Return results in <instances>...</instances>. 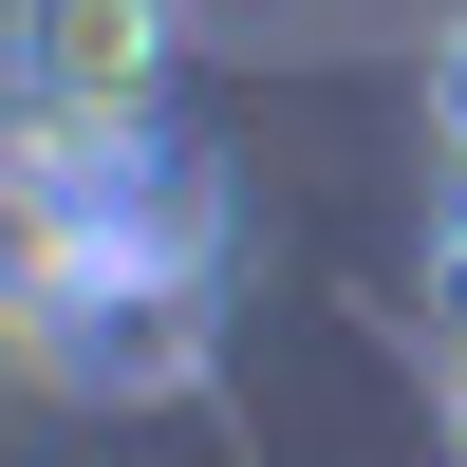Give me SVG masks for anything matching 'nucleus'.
<instances>
[{
	"instance_id": "4",
	"label": "nucleus",
	"mask_w": 467,
	"mask_h": 467,
	"mask_svg": "<svg viewBox=\"0 0 467 467\" xmlns=\"http://www.w3.org/2000/svg\"><path fill=\"white\" fill-rule=\"evenodd\" d=\"M431 150H449V169H467V19L431 37Z\"/></svg>"
},
{
	"instance_id": "5",
	"label": "nucleus",
	"mask_w": 467,
	"mask_h": 467,
	"mask_svg": "<svg viewBox=\"0 0 467 467\" xmlns=\"http://www.w3.org/2000/svg\"><path fill=\"white\" fill-rule=\"evenodd\" d=\"M431 431H449V467H467V337H449V374H431Z\"/></svg>"
},
{
	"instance_id": "1",
	"label": "nucleus",
	"mask_w": 467,
	"mask_h": 467,
	"mask_svg": "<svg viewBox=\"0 0 467 467\" xmlns=\"http://www.w3.org/2000/svg\"><path fill=\"white\" fill-rule=\"evenodd\" d=\"M0 356H37L57 393H187V374H206V281H187V262L0 281Z\"/></svg>"
},
{
	"instance_id": "3",
	"label": "nucleus",
	"mask_w": 467,
	"mask_h": 467,
	"mask_svg": "<svg viewBox=\"0 0 467 467\" xmlns=\"http://www.w3.org/2000/svg\"><path fill=\"white\" fill-rule=\"evenodd\" d=\"M431 318H449V337H467V169H449V187H431Z\"/></svg>"
},
{
	"instance_id": "6",
	"label": "nucleus",
	"mask_w": 467,
	"mask_h": 467,
	"mask_svg": "<svg viewBox=\"0 0 467 467\" xmlns=\"http://www.w3.org/2000/svg\"><path fill=\"white\" fill-rule=\"evenodd\" d=\"M0 187H19V131H0Z\"/></svg>"
},
{
	"instance_id": "2",
	"label": "nucleus",
	"mask_w": 467,
	"mask_h": 467,
	"mask_svg": "<svg viewBox=\"0 0 467 467\" xmlns=\"http://www.w3.org/2000/svg\"><path fill=\"white\" fill-rule=\"evenodd\" d=\"M187 0H0V94L19 112H169Z\"/></svg>"
}]
</instances>
